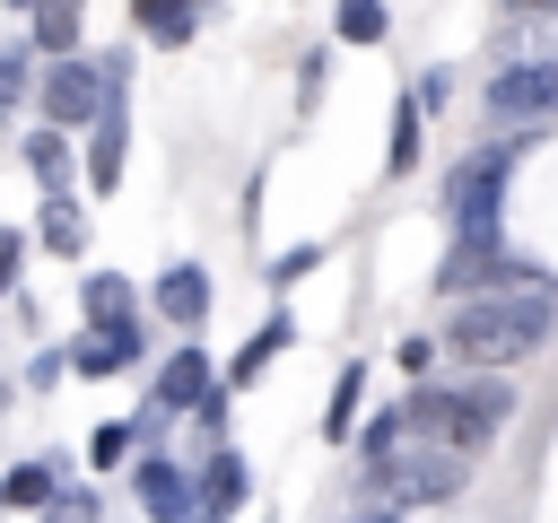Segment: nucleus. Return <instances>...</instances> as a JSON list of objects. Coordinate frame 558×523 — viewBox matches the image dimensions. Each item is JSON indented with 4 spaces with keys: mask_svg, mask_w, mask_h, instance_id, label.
Instances as JSON below:
<instances>
[{
    "mask_svg": "<svg viewBox=\"0 0 558 523\" xmlns=\"http://www.w3.org/2000/svg\"><path fill=\"white\" fill-rule=\"evenodd\" d=\"M549 340H558V296H549V288L471 296V305H453V323L436 331V349L453 357V375H506V366L541 357Z\"/></svg>",
    "mask_w": 558,
    "mask_h": 523,
    "instance_id": "nucleus-1",
    "label": "nucleus"
},
{
    "mask_svg": "<svg viewBox=\"0 0 558 523\" xmlns=\"http://www.w3.org/2000/svg\"><path fill=\"white\" fill-rule=\"evenodd\" d=\"M401 418H410V436H427V445H453V453H488L497 436H506V418H514V384L506 375H453V384H410L401 392Z\"/></svg>",
    "mask_w": 558,
    "mask_h": 523,
    "instance_id": "nucleus-2",
    "label": "nucleus"
},
{
    "mask_svg": "<svg viewBox=\"0 0 558 523\" xmlns=\"http://www.w3.org/2000/svg\"><path fill=\"white\" fill-rule=\"evenodd\" d=\"M532 139H541V131H506V139L453 157V183H445L453 235H506V227H497V218H506V183H514V157H523Z\"/></svg>",
    "mask_w": 558,
    "mask_h": 523,
    "instance_id": "nucleus-3",
    "label": "nucleus"
},
{
    "mask_svg": "<svg viewBox=\"0 0 558 523\" xmlns=\"http://www.w3.org/2000/svg\"><path fill=\"white\" fill-rule=\"evenodd\" d=\"M392 514H410V506H453L462 488H471V453H453V445H427V436H410L401 453H384L375 471H357Z\"/></svg>",
    "mask_w": 558,
    "mask_h": 523,
    "instance_id": "nucleus-4",
    "label": "nucleus"
},
{
    "mask_svg": "<svg viewBox=\"0 0 558 523\" xmlns=\"http://www.w3.org/2000/svg\"><path fill=\"white\" fill-rule=\"evenodd\" d=\"M488 122L497 131H541L558 122V52H523L488 78Z\"/></svg>",
    "mask_w": 558,
    "mask_h": 523,
    "instance_id": "nucleus-5",
    "label": "nucleus"
},
{
    "mask_svg": "<svg viewBox=\"0 0 558 523\" xmlns=\"http://www.w3.org/2000/svg\"><path fill=\"white\" fill-rule=\"evenodd\" d=\"M105 61H87V52H70V61H44V78H35V105H44V122L52 131H96V113H105Z\"/></svg>",
    "mask_w": 558,
    "mask_h": 523,
    "instance_id": "nucleus-6",
    "label": "nucleus"
},
{
    "mask_svg": "<svg viewBox=\"0 0 558 523\" xmlns=\"http://www.w3.org/2000/svg\"><path fill=\"white\" fill-rule=\"evenodd\" d=\"M131 366H148V323L131 314V323H105V331H78L70 340V375H87V384H105V375H131Z\"/></svg>",
    "mask_w": 558,
    "mask_h": 523,
    "instance_id": "nucleus-7",
    "label": "nucleus"
},
{
    "mask_svg": "<svg viewBox=\"0 0 558 523\" xmlns=\"http://www.w3.org/2000/svg\"><path fill=\"white\" fill-rule=\"evenodd\" d=\"M131 497H140V514H148V523H192V514H201V488H192V471H183L174 453H140Z\"/></svg>",
    "mask_w": 558,
    "mask_h": 523,
    "instance_id": "nucleus-8",
    "label": "nucleus"
},
{
    "mask_svg": "<svg viewBox=\"0 0 558 523\" xmlns=\"http://www.w3.org/2000/svg\"><path fill=\"white\" fill-rule=\"evenodd\" d=\"M209 392H218V375H209V349H201V340H174V357H157V384H148V401H157L166 418H192Z\"/></svg>",
    "mask_w": 558,
    "mask_h": 523,
    "instance_id": "nucleus-9",
    "label": "nucleus"
},
{
    "mask_svg": "<svg viewBox=\"0 0 558 523\" xmlns=\"http://www.w3.org/2000/svg\"><path fill=\"white\" fill-rule=\"evenodd\" d=\"M148 305H157V323H166L174 340H192V331L209 323V270H201V262H166L157 288H148Z\"/></svg>",
    "mask_w": 558,
    "mask_h": 523,
    "instance_id": "nucleus-10",
    "label": "nucleus"
},
{
    "mask_svg": "<svg viewBox=\"0 0 558 523\" xmlns=\"http://www.w3.org/2000/svg\"><path fill=\"white\" fill-rule=\"evenodd\" d=\"M122 157H131V87H113L105 113H96V131H87V192H113Z\"/></svg>",
    "mask_w": 558,
    "mask_h": 523,
    "instance_id": "nucleus-11",
    "label": "nucleus"
},
{
    "mask_svg": "<svg viewBox=\"0 0 558 523\" xmlns=\"http://www.w3.org/2000/svg\"><path fill=\"white\" fill-rule=\"evenodd\" d=\"M192 488H201V514H209V523H227V514L253 497V462H244L235 445H209V462L192 471Z\"/></svg>",
    "mask_w": 558,
    "mask_h": 523,
    "instance_id": "nucleus-12",
    "label": "nucleus"
},
{
    "mask_svg": "<svg viewBox=\"0 0 558 523\" xmlns=\"http://www.w3.org/2000/svg\"><path fill=\"white\" fill-rule=\"evenodd\" d=\"M61 471H70L61 453H26V462H9V471H0V506H9V514H44V506L61 497Z\"/></svg>",
    "mask_w": 558,
    "mask_h": 523,
    "instance_id": "nucleus-13",
    "label": "nucleus"
},
{
    "mask_svg": "<svg viewBox=\"0 0 558 523\" xmlns=\"http://www.w3.org/2000/svg\"><path fill=\"white\" fill-rule=\"evenodd\" d=\"M78 35H87V0H35V9H26V52L70 61Z\"/></svg>",
    "mask_w": 558,
    "mask_h": 523,
    "instance_id": "nucleus-14",
    "label": "nucleus"
},
{
    "mask_svg": "<svg viewBox=\"0 0 558 523\" xmlns=\"http://www.w3.org/2000/svg\"><path fill=\"white\" fill-rule=\"evenodd\" d=\"M288 340H296V314L279 305V314H270V323H262V331H253V340H244V349L227 357V375H218V384H227V392L262 384V375H270V357H288Z\"/></svg>",
    "mask_w": 558,
    "mask_h": 523,
    "instance_id": "nucleus-15",
    "label": "nucleus"
},
{
    "mask_svg": "<svg viewBox=\"0 0 558 523\" xmlns=\"http://www.w3.org/2000/svg\"><path fill=\"white\" fill-rule=\"evenodd\" d=\"M201 9H209V0H131L140 35H148L157 52H183V44H192V26H201Z\"/></svg>",
    "mask_w": 558,
    "mask_h": 523,
    "instance_id": "nucleus-16",
    "label": "nucleus"
},
{
    "mask_svg": "<svg viewBox=\"0 0 558 523\" xmlns=\"http://www.w3.org/2000/svg\"><path fill=\"white\" fill-rule=\"evenodd\" d=\"M78 314H87V331H105V323H131L140 296H131L122 270H87V279H78Z\"/></svg>",
    "mask_w": 558,
    "mask_h": 523,
    "instance_id": "nucleus-17",
    "label": "nucleus"
},
{
    "mask_svg": "<svg viewBox=\"0 0 558 523\" xmlns=\"http://www.w3.org/2000/svg\"><path fill=\"white\" fill-rule=\"evenodd\" d=\"M366 410V366H340V384H331V410H323V445H357V418Z\"/></svg>",
    "mask_w": 558,
    "mask_h": 523,
    "instance_id": "nucleus-18",
    "label": "nucleus"
},
{
    "mask_svg": "<svg viewBox=\"0 0 558 523\" xmlns=\"http://www.w3.org/2000/svg\"><path fill=\"white\" fill-rule=\"evenodd\" d=\"M35 235H44V253L78 262V253H87V218H78V200H70V192H52V200H44V218H35Z\"/></svg>",
    "mask_w": 558,
    "mask_h": 523,
    "instance_id": "nucleus-19",
    "label": "nucleus"
},
{
    "mask_svg": "<svg viewBox=\"0 0 558 523\" xmlns=\"http://www.w3.org/2000/svg\"><path fill=\"white\" fill-rule=\"evenodd\" d=\"M17 157H26V174H35V183H52V192L70 183V139H61L52 122H44V131H26V139H17Z\"/></svg>",
    "mask_w": 558,
    "mask_h": 523,
    "instance_id": "nucleus-20",
    "label": "nucleus"
},
{
    "mask_svg": "<svg viewBox=\"0 0 558 523\" xmlns=\"http://www.w3.org/2000/svg\"><path fill=\"white\" fill-rule=\"evenodd\" d=\"M331 35H340V44H384V35H392V9H384V0H340V9H331Z\"/></svg>",
    "mask_w": 558,
    "mask_h": 523,
    "instance_id": "nucleus-21",
    "label": "nucleus"
},
{
    "mask_svg": "<svg viewBox=\"0 0 558 523\" xmlns=\"http://www.w3.org/2000/svg\"><path fill=\"white\" fill-rule=\"evenodd\" d=\"M26 78H35V52L26 44H0V122L26 105Z\"/></svg>",
    "mask_w": 558,
    "mask_h": 523,
    "instance_id": "nucleus-22",
    "label": "nucleus"
},
{
    "mask_svg": "<svg viewBox=\"0 0 558 523\" xmlns=\"http://www.w3.org/2000/svg\"><path fill=\"white\" fill-rule=\"evenodd\" d=\"M131 445H140V427H131V418H105V427L87 436V471H113Z\"/></svg>",
    "mask_w": 558,
    "mask_h": 523,
    "instance_id": "nucleus-23",
    "label": "nucleus"
},
{
    "mask_svg": "<svg viewBox=\"0 0 558 523\" xmlns=\"http://www.w3.org/2000/svg\"><path fill=\"white\" fill-rule=\"evenodd\" d=\"M384 166H392V174H410V166H418V96L392 113V148H384Z\"/></svg>",
    "mask_w": 558,
    "mask_h": 523,
    "instance_id": "nucleus-24",
    "label": "nucleus"
},
{
    "mask_svg": "<svg viewBox=\"0 0 558 523\" xmlns=\"http://www.w3.org/2000/svg\"><path fill=\"white\" fill-rule=\"evenodd\" d=\"M323 262H331V244H296V253H279V262H270L262 279H270V288H296V279H314Z\"/></svg>",
    "mask_w": 558,
    "mask_h": 523,
    "instance_id": "nucleus-25",
    "label": "nucleus"
},
{
    "mask_svg": "<svg viewBox=\"0 0 558 523\" xmlns=\"http://www.w3.org/2000/svg\"><path fill=\"white\" fill-rule=\"evenodd\" d=\"M392 357H401V375H418V384H427V375H436V357H445V349H436V331H410V340H401V349H392Z\"/></svg>",
    "mask_w": 558,
    "mask_h": 523,
    "instance_id": "nucleus-26",
    "label": "nucleus"
},
{
    "mask_svg": "<svg viewBox=\"0 0 558 523\" xmlns=\"http://www.w3.org/2000/svg\"><path fill=\"white\" fill-rule=\"evenodd\" d=\"M44 523H96V488H61V497L44 506Z\"/></svg>",
    "mask_w": 558,
    "mask_h": 523,
    "instance_id": "nucleus-27",
    "label": "nucleus"
},
{
    "mask_svg": "<svg viewBox=\"0 0 558 523\" xmlns=\"http://www.w3.org/2000/svg\"><path fill=\"white\" fill-rule=\"evenodd\" d=\"M331 87V52H305V70H296V105H314Z\"/></svg>",
    "mask_w": 558,
    "mask_h": 523,
    "instance_id": "nucleus-28",
    "label": "nucleus"
},
{
    "mask_svg": "<svg viewBox=\"0 0 558 523\" xmlns=\"http://www.w3.org/2000/svg\"><path fill=\"white\" fill-rule=\"evenodd\" d=\"M17 270H26V235H17V227H0V296L17 288Z\"/></svg>",
    "mask_w": 558,
    "mask_h": 523,
    "instance_id": "nucleus-29",
    "label": "nucleus"
},
{
    "mask_svg": "<svg viewBox=\"0 0 558 523\" xmlns=\"http://www.w3.org/2000/svg\"><path fill=\"white\" fill-rule=\"evenodd\" d=\"M445 105H453V70H427L418 78V113H445Z\"/></svg>",
    "mask_w": 558,
    "mask_h": 523,
    "instance_id": "nucleus-30",
    "label": "nucleus"
},
{
    "mask_svg": "<svg viewBox=\"0 0 558 523\" xmlns=\"http://www.w3.org/2000/svg\"><path fill=\"white\" fill-rule=\"evenodd\" d=\"M61 375H70V349H35V366H26V384L44 392V384H61Z\"/></svg>",
    "mask_w": 558,
    "mask_h": 523,
    "instance_id": "nucleus-31",
    "label": "nucleus"
},
{
    "mask_svg": "<svg viewBox=\"0 0 558 523\" xmlns=\"http://www.w3.org/2000/svg\"><path fill=\"white\" fill-rule=\"evenodd\" d=\"M227 401H235V392H227V384H218V392H209V401H201V410H192V418H201V427H209V436H218V427H227Z\"/></svg>",
    "mask_w": 558,
    "mask_h": 523,
    "instance_id": "nucleus-32",
    "label": "nucleus"
},
{
    "mask_svg": "<svg viewBox=\"0 0 558 523\" xmlns=\"http://www.w3.org/2000/svg\"><path fill=\"white\" fill-rule=\"evenodd\" d=\"M514 17H558V0H506Z\"/></svg>",
    "mask_w": 558,
    "mask_h": 523,
    "instance_id": "nucleus-33",
    "label": "nucleus"
},
{
    "mask_svg": "<svg viewBox=\"0 0 558 523\" xmlns=\"http://www.w3.org/2000/svg\"><path fill=\"white\" fill-rule=\"evenodd\" d=\"M357 523H401V514H392V506H384V514H357Z\"/></svg>",
    "mask_w": 558,
    "mask_h": 523,
    "instance_id": "nucleus-34",
    "label": "nucleus"
},
{
    "mask_svg": "<svg viewBox=\"0 0 558 523\" xmlns=\"http://www.w3.org/2000/svg\"><path fill=\"white\" fill-rule=\"evenodd\" d=\"M9 9H17V17H26V9H35V0H9Z\"/></svg>",
    "mask_w": 558,
    "mask_h": 523,
    "instance_id": "nucleus-35",
    "label": "nucleus"
},
{
    "mask_svg": "<svg viewBox=\"0 0 558 523\" xmlns=\"http://www.w3.org/2000/svg\"><path fill=\"white\" fill-rule=\"evenodd\" d=\"M192 523H209V514H192Z\"/></svg>",
    "mask_w": 558,
    "mask_h": 523,
    "instance_id": "nucleus-36",
    "label": "nucleus"
},
{
    "mask_svg": "<svg viewBox=\"0 0 558 523\" xmlns=\"http://www.w3.org/2000/svg\"><path fill=\"white\" fill-rule=\"evenodd\" d=\"M0 514H9V506H0Z\"/></svg>",
    "mask_w": 558,
    "mask_h": 523,
    "instance_id": "nucleus-37",
    "label": "nucleus"
}]
</instances>
